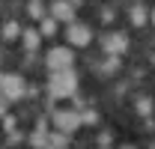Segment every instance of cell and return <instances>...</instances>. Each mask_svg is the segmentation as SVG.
<instances>
[{"mask_svg": "<svg viewBox=\"0 0 155 149\" xmlns=\"http://www.w3.org/2000/svg\"><path fill=\"white\" fill-rule=\"evenodd\" d=\"M78 90V74L69 69V72H51L48 78V93L51 98H69V95H75Z\"/></svg>", "mask_w": 155, "mask_h": 149, "instance_id": "1", "label": "cell"}, {"mask_svg": "<svg viewBox=\"0 0 155 149\" xmlns=\"http://www.w3.org/2000/svg\"><path fill=\"white\" fill-rule=\"evenodd\" d=\"M0 93H3V98H6V101H18L21 95L33 93V87L27 90V84H24V78H21V74H3Z\"/></svg>", "mask_w": 155, "mask_h": 149, "instance_id": "2", "label": "cell"}, {"mask_svg": "<svg viewBox=\"0 0 155 149\" xmlns=\"http://www.w3.org/2000/svg\"><path fill=\"white\" fill-rule=\"evenodd\" d=\"M45 63H48L51 72H69L75 66V54H72V48H51Z\"/></svg>", "mask_w": 155, "mask_h": 149, "instance_id": "3", "label": "cell"}, {"mask_svg": "<svg viewBox=\"0 0 155 149\" xmlns=\"http://www.w3.org/2000/svg\"><path fill=\"white\" fill-rule=\"evenodd\" d=\"M51 119H54V128L63 131V134H75V131L84 125L78 111H54V113H51Z\"/></svg>", "mask_w": 155, "mask_h": 149, "instance_id": "4", "label": "cell"}, {"mask_svg": "<svg viewBox=\"0 0 155 149\" xmlns=\"http://www.w3.org/2000/svg\"><path fill=\"white\" fill-rule=\"evenodd\" d=\"M66 36H69V45H75V48H84V45H90L93 42V30L87 27V24H69V30H66Z\"/></svg>", "mask_w": 155, "mask_h": 149, "instance_id": "5", "label": "cell"}, {"mask_svg": "<svg viewBox=\"0 0 155 149\" xmlns=\"http://www.w3.org/2000/svg\"><path fill=\"white\" fill-rule=\"evenodd\" d=\"M101 48H104V54L119 57V54L128 51V39L122 36V33H107V36H101Z\"/></svg>", "mask_w": 155, "mask_h": 149, "instance_id": "6", "label": "cell"}, {"mask_svg": "<svg viewBox=\"0 0 155 149\" xmlns=\"http://www.w3.org/2000/svg\"><path fill=\"white\" fill-rule=\"evenodd\" d=\"M51 18L72 24V21H75V6H72L69 0H54V3H51Z\"/></svg>", "mask_w": 155, "mask_h": 149, "instance_id": "7", "label": "cell"}, {"mask_svg": "<svg viewBox=\"0 0 155 149\" xmlns=\"http://www.w3.org/2000/svg\"><path fill=\"white\" fill-rule=\"evenodd\" d=\"M48 119H39L36 122V131L30 134V146L33 149H48Z\"/></svg>", "mask_w": 155, "mask_h": 149, "instance_id": "8", "label": "cell"}, {"mask_svg": "<svg viewBox=\"0 0 155 149\" xmlns=\"http://www.w3.org/2000/svg\"><path fill=\"white\" fill-rule=\"evenodd\" d=\"M39 39H42V33H39V30H24V33H21V42H24V48H27L30 54L39 48Z\"/></svg>", "mask_w": 155, "mask_h": 149, "instance_id": "9", "label": "cell"}, {"mask_svg": "<svg viewBox=\"0 0 155 149\" xmlns=\"http://www.w3.org/2000/svg\"><path fill=\"white\" fill-rule=\"evenodd\" d=\"M69 146V134H63V131H51L48 134V149H66Z\"/></svg>", "mask_w": 155, "mask_h": 149, "instance_id": "10", "label": "cell"}, {"mask_svg": "<svg viewBox=\"0 0 155 149\" xmlns=\"http://www.w3.org/2000/svg\"><path fill=\"white\" fill-rule=\"evenodd\" d=\"M18 36H21V27L15 24V21H6V24H3V39L12 42V39H18Z\"/></svg>", "mask_w": 155, "mask_h": 149, "instance_id": "11", "label": "cell"}, {"mask_svg": "<svg viewBox=\"0 0 155 149\" xmlns=\"http://www.w3.org/2000/svg\"><path fill=\"white\" fill-rule=\"evenodd\" d=\"M39 33H42V36H54V33H57V21L51 18V15H48V18H42V24H39Z\"/></svg>", "mask_w": 155, "mask_h": 149, "instance_id": "12", "label": "cell"}, {"mask_svg": "<svg viewBox=\"0 0 155 149\" xmlns=\"http://www.w3.org/2000/svg\"><path fill=\"white\" fill-rule=\"evenodd\" d=\"M131 24H137V27L146 24V9L143 6H131Z\"/></svg>", "mask_w": 155, "mask_h": 149, "instance_id": "13", "label": "cell"}, {"mask_svg": "<svg viewBox=\"0 0 155 149\" xmlns=\"http://www.w3.org/2000/svg\"><path fill=\"white\" fill-rule=\"evenodd\" d=\"M134 108H137V113H140V116H149V113H152V101H149L146 95H140Z\"/></svg>", "mask_w": 155, "mask_h": 149, "instance_id": "14", "label": "cell"}, {"mask_svg": "<svg viewBox=\"0 0 155 149\" xmlns=\"http://www.w3.org/2000/svg\"><path fill=\"white\" fill-rule=\"evenodd\" d=\"M27 12H30V18H45V12H42V3H39V0H33V3L27 6Z\"/></svg>", "mask_w": 155, "mask_h": 149, "instance_id": "15", "label": "cell"}, {"mask_svg": "<svg viewBox=\"0 0 155 149\" xmlns=\"http://www.w3.org/2000/svg\"><path fill=\"white\" fill-rule=\"evenodd\" d=\"M81 122H84V125H96V122H98V113L96 111H87L84 116H81Z\"/></svg>", "mask_w": 155, "mask_h": 149, "instance_id": "16", "label": "cell"}, {"mask_svg": "<svg viewBox=\"0 0 155 149\" xmlns=\"http://www.w3.org/2000/svg\"><path fill=\"white\" fill-rule=\"evenodd\" d=\"M3 128H6V131H15V116H3Z\"/></svg>", "mask_w": 155, "mask_h": 149, "instance_id": "17", "label": "cell"}, {"mask_svg": "<svg viewBox=\"0 0 155 149\" xmlns=\"http://www.w3.org/2000/svg\"><path fill=\"white\" fill-rule=\"evenodd\" d=\"M122 149H137V146H122Z\"/></svg>", "mask_w": 155, "mask_h": 149, "instance_id": "18", "label": "cell"}, {"mask_svg": "<svg viewBox=\"0 0 155 149\" xmlns=\"http://www.w3.org/2000/svg\"><path fill=\"white\" fill-rule=\"evenodd\" d=\"M152 24H155V9H152Z\"/></svg>", "mask_w": 155, "mask_h": 149, "instance_id": "19", "label": "cell"}, {"mask_svg": "<svg viewBox=\"0 0 155 149\" xmlns=\"http://www.w3.org/2000/svg\"><path fill=\"white\" fill-rule=\"evenodd\" d=\"M69 3H81V0H69Z\"/></svg>", "mask_w": 155, "mask_h": 149, "instance_id": "20", "label": "cell"}, {"mask_svg": "<svg viewBox=\"0 0 155 149\" xmlns=\"http://www.w3.org/2000/svg\"><path fill=\"white\" fill-rule=\"evenodd\" d=\"M0 84H3V74H0Z\"/></svg>", "mask_w": 155, "mask_h": 149, "instance_id": "21", "label": "cell"}, {"mask_svg": "<svg viewBox=\"0 0 155 149\" xmlns=\"http://www.w3.org/2000/svg\"><path fill=\"white\" fill-rule=\"evenodd\" d=\"M98 149H107V146H98Z\"/></svg>", "mask_w": 155, "mask_h": 149, "instance_id": "22", "label": "cell"}]
</instances>
